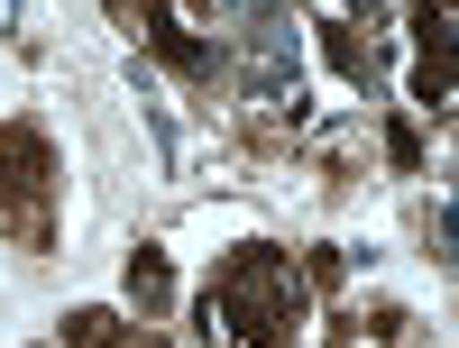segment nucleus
Segmentation results:
<instances>
[{"label": "nucleus", "mask_w": 459, "mask_h": 348, "mask_svg": "<svg viewBox=\"0 0 459 348\" xmlns=\"http://www.w3.org/2000/svg\"><path fill=\"white\" fill-rule=\"evenodd\" d=\"M350 10H377V0H350Z\"/></svg>", "instance_id": "4468645a"}, {"label": "nucleus", "mask_w": 459, "mask_h": 348, "mask_svg": "<svg viewBox=\"0 0 459 348\" xmlns=\"http://www.w3.org/2000/svg\"><path fill=\"white\" fill-rule=\"evenodd\" d=\"M129 302H138V321H166V302H175V276H166V248H129Z\"/></svg>", "instance_id": "7ed1b4c3"}, {"label": "nucleus", "mask_w": 459, "mask_h": 348, "mask_svg": "<svg viewBox=\"0 0 459 348\" xmlns=\"http://www.w3.org/2000/svg\"><path fill=\"white\" fill-rule=\"evenodd\" d=\"M129 348H166V339H157V330H138V339H129Z\"/></svg>", "instance_id": "ddd939ff"}, {"label": "nucleus", "mask_w": 459, "mask_h": 348, "mask_svg": "<svg viewBox=\"0 0 459 348\" xmlns=\"http://www.w3.org/2000/svg\"><path fill=\"white\" fill-rule=\"evenodd\" d=\"M0 239L56 248V147L37 120H0Z\"/></svg>", "instance_id": "f03ea898"}, {"label": "nucleus", "mask_w": 459, "mask_h": 348, "mask_svg": "<svg viewBox=\"0 0 459 348\" xmlns=\"http://www.w3.org/2000/svg\"><path fill=\"white\" fill-rule=\"evenodd\" d=\"M138 330L120 321V312H101V302H83V312H65V330H56V348H129Z\"/></svg>", "instance_id": "39448f33"}, {"label": "nucleus", "mask_w": 459, "mask_h": 348, "mask_svg": "<svg viewBox=\"0 0 459 348\" xmlns=\"http://www.w3.org/2000/svg\"><path fill=\"white\" fill-rule=\"evenodd\" d=\"M110 19H120L129 37H157V28H166L175 10H166V0H110Z\"/></svg>", "instance_id": "9b49d317"}, {"label": "nucleus", "mask_w": 459, "mask_h": 348, "mask_svg": "<svg viewBox=\"0 0 459 348\" xmlns=\"http://www.w3.org/2000/svg\"><path fill=\"white\" fill-rule=\"evenodd\" d=\"M303 302H313V293H303V266L285 248L248 239V248L221 257V276L203 293V339L212 348H294Z\"/></svg>", "instance_id": "f257e3e1"}, {"label": "nucleus", "mask_w": 459, "mask_h": 348, "mask_svg": "<svg viewBox=\"0 0 459 348\" xmlns=\"http://www.w3.org/2000/svg\"><path fill=\"white\" fill-rule=\"evenodd\" d=\"M322 64L340 73V83H368V47H359V28H322Z\"/></svg>", "instance_id": "6e6552de"}, {"label": "nucleus", "mask_w": 459, "mask_h": 348, "mask_svg": "<svg viewBox=\"0 0 459 348\" xmlns=\"http://www.w3.org/2000/svg\"><path fill=\"white\" fill-rule=\"evenodd\" d=\"M413 101H423L432 120L450 110V64H441V55H423V64H413Z\"/></svg>", "instance_id": "9d476101"}, {"label": "nucleus", "mask_w": 459, "mask_h": 348, "mask_svg": "<svg viewBox=\"0 0 459 348\" xmlns=\"http://www.w3.org/2000/svg\"><path fill=\"white\" fill-rule=\"evenodd\" d=\"M386 157H395V174H423V129H413V120H386Z\"/></svg>", "instance_id": "f8f14e48"}, {"label": "nucleus", "mask_w": 459, "mask_h": 348, "mask_svg": "<svg viewBox=\"0 0 459 348\" xmlns=\"http://www.w3.org/2000/svg\"><path fill=\"white\" fill-rule=\"evenodd\" d=\"M147 47H157V64H175V73H194V83H212V73H221V47H212V37H194V28H157V37H147Z\"/></svg>", "instance_id": "20e7f679"}, {"label": "nucleus", "mask_w": 459, "mask_h": 348, "mask_svg": "<svg viewBox=\"0 0 459 348\" xmlns=\"http://www.w3.org/2000/svg\"><path fill=\"white\" fill-rule=\"evenodd\" d=\"M450 19H459V0H413V37H423V55H441V64H450V37H459Z\"/></svg>", "instance_id": "0eeeda50"}, {"label": "nucleus", "mask_w": 459, "mask_h": 348, "mask_svg": "<svg viewBox=\"0 0 459 348\" xmlns=\"http://www.w3.org/2000/svg\"><path fill=\"white\" fill-rule=\"evenodd\" d=\"M294 266H303V293H340V276H350V257H340V248H303Z\"/></svg>", "instance_id": "1a4fd4ad"}, {"label": "nucleus", "mask_w": 459, "mask_h": 348, "mask_svg": "<svg viewBox=\"0 0 459 348\" xmlns=\"http://www.w3.org/2000/svg\"><path fill=\"white\" fill-rule=\"evenodd\" d=\"M404 339H413L404 312H368V321L350 312V321H340V348H404Z\"/></svg>", "instance_id": "423d86ee"}]
</instances>
